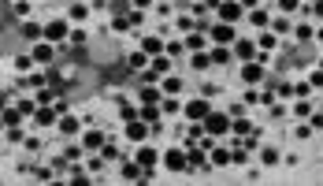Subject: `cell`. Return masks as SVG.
<instances>
[{"mask_svg":"<svg viewBox=\"0 0 323 186\" xmlns=\"http://www.w3.org/2000/svg\"><path fill=\"white\" fill-rule=\"evenodd\" d=\"M309 93H312L309 82H297V86H294V101H297V97H309Z\"/></svg>","mask_w":323,"mask_h":186,"instance_id":"cell-47","label":"cell"},{"mask_svg":"<svg viewBox=\"0 0 323 186\" xmlns=\"http://www.w3.org/2000/svg\"><path fill=\"white\" fill-rule=\"evenodd\" d=\"M34 182H52V168H34Z\"/></svg>","mask_w":323,"mask_h":186,"instance_id":"cell-40","label":"cell"},{"mask_svg":"<svg viewBox=\"0 0 323 186\" xmlns=\"http://www.w3.org/2000/svg\"><path fill=\"white\" fill-rule=\"evenodd\" d=\"M253 41H238V60H253Z\"/></svg>","mask_w":323,"mask_h":186,"instance_id":"cell-36","label":"cell"},{"mask_svg":"<svg viewBox=\"0 0 323 186\" xmlns=\"http://www.w3.org/2000/svg\"><path fill=\"white\" fill-rule=\"evenodd\" d=\"M319 89H323V86H319Z\"/></svg>","mask_w":323,"mask_h":186,"instance_id":"cell-59","label":"cell"},{"mask_svg":"<svg viewBox=\"0 0 323 186\" xmlns=\"http://www.w3.org/2000/svg\"><path fill=\"white\" fill-rule=\"evenodd\" d=\"M149 71H156L160 79H164V75H171V56H167V52H160V56H149Z\"/></svg>","mask_w":323,"mask_h":186,"instance_id":"cell-12","label":"cell"},{"mask_svg":"<svg viewBox=\"0 0 323 186\" xmlns=\"http://www.w3.org/2000/svg\"><path fill=\"white\" fill-rule=\"evenodd\" d=\"M108 8H112L115 15H130V11H134V4H130V0H108Z\"/></svg>","mask_w":323,"mask_h":186,"instance_id":"cell-29","label":"cell"},{"mask_svg":"<svg viewBox=\"0 0 323 186\" xmlns=\"http://www.w3.org/2000/svg\"><path fill=\"white\" fill-rule=\"evenodd\" d=\"M230 131H234L238 138H245V134H253V123L245 119V116H238V119H230Z\"/></svg>","mask_w":323,"mask_h":186,"instance_id":"cell-22","label":"cell"},{"mask_svg":"<svg viewBox=\"0 0 323 186\" xmlns=\"http://www.w3.org/2000/svg\"><path fill=\"white\" fill-rule=\"evenodd\" d=\"M190 64H193V71H205V67L212 64V60H208V52L201 49V52H193V56H190Z\"/></svg>","mask_w":323,"mask_h":186,"instance_id":"cell-30","label":"cell"},{"mask_svg":"<svg viewBox=\"0 0 323 186\" xmlns=\"http://www.w3.org/2000/svg\"><path fill=\"white\" fill-rule=\"evenodd\" d=\"M127 138H130V142H145V138H149V123L145 119H130L127 123Z\"/></svg>","mask_w":323,"mask_h":186,"instance_id":"cell-10","label":"cell"},{"mask_svg":"<svg viewBox=\"0 0 323 186\" xmlns=\"http://www.w3.org/2000/svg\"><path fill=\"white\" fill-rule=\"evenodd\" d=\"M82 153H86L82 145H67V149H64V160H67V164H74V160H82Z\"/></svg>","mask_w":323,"mask_h":186,"instance_id":"cell-32","label":"cell"},{"mask_svg":"<svg viewBox=\"0 0 323 186\" xmlns=\"http://www.w3.org/2000/svg\"><path fill=\"white\" fill-rule=\"evenodd\" d=\"M160 112H164V116H175V112H178V97H167V101H160Z\"/></svg>","mask_w":323,"mask_h":186,"instance_id":"cell-35","label":"cell"},{"mask_svg":"<svg viewBox=\"0 0 323 186\" xmlns=\"http://www.w3.org/2000/svg\"><path fill=\"white\" fill-rule=\"evenodd\" d=\"M67 38H71V45H86V41H89V34H86V30H71Z\"/></svg>","mask_w":323,"mask_h":186,"instance_id":"cell-42","label":"cell"},{"mask_svg":"<svg viewBox=\"0 0 323 186\" xmlns=\"http://www.w3.org/2000/svg\"><path fill=\"white\" fill-rule=\"evenodd\" d=\"M67 34H71L67 19H52V23H45V41H49V45H59V41H67Z\"/></svg>","mask_w":323,"mask_h":186,"instance_id":"cell-3","label":"cell"},{"mask_svg":"<svg viewBox=\"0 0 323 186\" xmlns=\"http://www.w3.org/2000/svg\"><path fill=\"white\" fill-rule=\"evenodd\" d=\"M127 67H130V71H145V67H149V56H145L142 49L130 52V56H127Z\"/></svg>","mask_w":323,"mask_h":186,"instance_id":"cell-20","label":"cell"},{"mask_svg":"<svg viewBox=\"0 0 323 186\" xmlns=\"http://www.w3.org/2000/svg\"><path fill=\"white\" fill-rule=\"evenodd\" d=\"M294 116H297V119H309V116H312V108L305 104V97H297V104H294Z\"/></svg>","mask_w":323,"mask_h":186,"instance_id":"cell-37","label":"cell"},{"mask_svg":"<svg viewBox=\"0 0 323 186\" xmlns=\"http://www.w3.org/2000/svg\"><path fill=\"white\" fill-rule=\"evenodd\" d=\"M4 104H8V93H4V89H0V108H4Z\"/></svg>","mask_w":323,"mask_h":186,"instance_id":"cell-56","label":"cell"},{"mask_svg":"<svg viewBox=\"0 0 323 186\" xmlns=\"http://www.w3.org/2000/svg\"><path fill=\"white\" fill-rule=\"evenodd\" d=\"M100 157H104V160H119V149L108 142V138H104V145H100Z\"/></svg>","mask_w":323,"mask_h":186,"instance_id":"cell-34","label":"cell"},{"mask_svg":"<svg viewBox=\"0 0 323 186\" xmlns=\"http://www.w3.org/2000/svg\"><path fill=\"white\" fill-rule=\"evenodd\" d=\"M112 30H115V34H127V30H130V19H127V15H115Z\"/></svg>","mask_w":323,"mask_h":186,"instance_id":"cell-38","label":"cell"},{"mask_svg":"<svg viewBox=\"0 0 323 186\" xmlns=\"http://www.w3.org/2000/svg\"><path fill=\"white\" fill-rule=\"evenodd\" d=\"M119 116L130 123V119H137V108H134V104H123V108H119Z\"/></svg>","mask_w":323,"mask_h":186,"instance_id":"cell-46","label":"cell"},{"mask_svg":"<svg viewBox=\"0 0 323 186\" xmlns=\"http://www.w3.org/2000/svg\"><path fill=\"white\" fill-rule=\"evenodd\" d=\"M19 34H23V38H26L30 45H37V41H45V26H41V23H34V19H26Z\"/></svg>","mask_w":323,"mask_h":186,"instance_id":"cell-8","label":"cell"},{"mask_svg":"<svg viewBox=\"0 0 323 186\" xmlns=\"http://www.w3.org/2000/svg\"><path fill=\"white\" fill-rule=\"evenodd\" d=\"M30 60H34V64H52V60H56V45L37 41V45H34V52H30Z\"/></svg>","mask_w":323,"mask_h":186,"instance_id":"cell-6","label":"cell"},{"mask_svg":"<svg viewBox=\"0 0 323 186\" xmlns=\"http://www.w3.org/2000/svg\"><path fill=\"white\" fill-rule=\"evenodd\" d=\"M137 119H145V123H156V119H160V108H156V104H142Z\"/></svg>","mask_w":323,"mask_h":186,"instance_id":"cell-27","label":"cell"},{"mask_svg":"<svg viewBox=\"0 0 323 186\" xmlns=\"http://www.w3.org/2000/svg\"><path fill=\"white\" fill-rule=\"evenodd\" d=\"M260 160H264V168H271V164H279L282 157H279V149H271V145H268V149H260Z\"/></svg>","mask_w":323,"mask_h":186,"instance_id":"cell-28","label":"cell"},{"mask_svg":"<svg viewBox=\"0 0 323 186\" xmlns=\"http://www.w3.org/2000/svg\"><path fill=\"white\" fill-rule=\"evenodd\" d=\"M34 101H37V104H56V101H59V89H49V86H41Z\"/></svg>","mask_w":323,"mask_h":186,"instance_id":"cell-24","label":"cell"},{"mask_svg":"<svg viewBox=\"0 0 323 186\" xmlns=\"http://www.w3.org/2000/svg\"><path fill=\"white\" fill-rule=\"evenodd\" d=\"M271 26H275V34H286V30H290V23H286V19H275Z\"/></svg>","mask_w":323,"mask_h":186,"instance_id":"cell-50","label":"cell"},{"mask_svg":"<svg viewBox=\"0 0 323 186\" xmlns=\"http://www.w3.org/2000/svg\"><path fill=\"white\" fill-rule=\"evenodd\" d=\"M249 23H253V26H268V11H264V8H253V11H249Z\"/></svg>","mask_w":323,"mask_h":186,"instance_id":"cell-31","label":"cell"},{"mask_svg":"<svg viewBox=\"0 0 323 186\" xmlns=\"http://www.w3.org/2000/svg\"><path fill=\"white\" fill-rule=\"evenodd\" d=\"M241 79L256 86L260 79H264V64H260V60H245V67H241Z\"/></svg>","mask_w":323,"mask_h":186,"instance_id":"cell-9","label":"cell"},{"mask_svg":"<svg viewBox=\"0 0 323 186\" xmlns=\"http://www.w3.org/2000/svg\"><path fill=\"white\" fill-rule=\"evenodd\" d=\"M100 145H104V134H100V131H86L82 149H86V153H93V149H100Z\"/></svg>","mask_w":323,"mask_h":186,"instance_id":"cell-17","label":"cell"},{"mask_svg":"<svg viewBox=\"0 0 323 186\" xmlns=\"http://www.w3.org/2000/svg\"><path fill=\"white\" fill-rule=\"evenodd\" d=\"M86 15H89V8H86V4H74V8H71V19H74V23H82Z\"/></svg>","mask_w":323,"mask_h":186,"instance_id":"cell-41","label":"cell"},{"mask_svg":"<svg viewBox=\"0 0 323 186\" xmlns=\"http://www.w3.org/2000/svg\"><path fill=\"white\" fill-rule=\"evenodd\" d=\"M215 11H219V23H230V26L245 15V8L238 4V0H219V8H215Z\"/></svg>","mask_w":323,"mask_h":186,"instance_id":"cell-4","label":"cell"},{"mask_svg":"<svg viewBox=\"0 0 323 186\" xmlns=\"http://www.w3.org/2000/svg\"><path fill=\"white\" fill-rule=\"evenodd\" d=\"M34 108H37V101H30V97H26V101H19V112H23L26 119H30V116H34Z\"/></svg>","mask_w":323,"mask_h":186,"instance_id":"cell-43","label":"cell"},{"mask_svg":"<svg viewBox=\"0 0 323 186\" xmlns=\"http://www.w3.org/2000/svg\"><path fill=\"white\" fill-rule=\"evenodd\" d=\"M208 60H212V64H219V67L230 64V45H215V49L208 52Z\"/></svg>","mask_w":323,"mask_h":186,"instance_id":"cell-19","label":"cell"},{"mask_svg":"<svg viewBox=\"0 0 323 186\" xmlns=\"http://www.w3.org/2000/svg\"><path fill=\"white\" fill-rule=\"evenodd\" d=\"M260 49L271 52V49H275V34H260Z\"/></svg>","mask_w":323,"mask_h":186,"instance_id":"cell-48","label":"cell"},{"mask_svg":"<svg viewBox=\"0 0 323 186\" xmlns=\"http://www.w3.org/2000/svg\"><path fill=\"white\" fill-rule=\"evenodd\" d=\"M142 172H145V168L137 164V160L134 164H123V179H130V182H142Z\"/></svg>","mask_w":323,"mask_h":186,"instance_id":"cell-25","label":"cell"},{"mask_svg":"<svg viewBox=\"0 0 323 186\" xmlns=\"http://www.w3.org/2000/svg\"><path fill=\"white\" fill-rule=\"evenodd\" d=\"M142 52H145V56H160V52H164V41H160V38H145V41H142Z\"/></svg>","mask_w":323,"mask_h":186,"instance_id":"cell-23","label":"cell"},{"mask_svg":"<svg viewBox=\"0 0 323 186\" xmlns=\"http://www.w3.org/2000/svg\"><path fill=\"white\" fill-rule=\"evenodd\" d=\"M0 131H4V119H0Z\"/></svg>","mask_w":323,"mask_h":186,"instance_id":"cell-58","label":"cell"},{"mask_svg":"<svg viewBox=\"0 0 323 186\" xmlns=\"http://www.w3.org/2000/svg\"><path fill=\"white\" fill-rule=\"evenodd\" d=\"M164 164H167V172H186V149H167Z\"/></svg>","mask_w":323,"mask_h":186,"instance_id":"cell-7","label":"cell"},{"mask_svg":"<svg viewBox=\"0 0 323 186\" xmlns=\"http://www.w3.org/2000/svg\"><path fill=\"white\" fill-rule=\"evenodd\" d=\"M30 119H34L37 127H52V123L59 119V112H56V104H37V108H34V116H30Z\"/></svg>","mask_w":323,"mask_h":186,"instance_id":"cell-5","label":"cell"},{"mask_svg":"<svg viewBox=\"0 0 323 186\" xmlns=\"http://www.w3.org/2000/svg\"><path fill=\"white\" fill-rule=\"evenodd\" d=\"M78 127H82V123H78V116H59V134H64V138H74V134H78Z\"/></svg>","mask_w":323,"mask_h":186,"instance_id":"cell-14","label":"cell"},{"mask_svg":"<svg viewBox=\"0 0 323 186\" xmlns=\"http://www.w3.org/2000/svg\"><path fill=\"white\" fill-rule=\"evenodd\" d=\"M164 52H167V56H182V52H186V41H167Z\"/></svg>","mask_w":323,"mask_h":186,"instance_id":"cell-33","label":"cell"},{"mask_svg":"<svg viewBox=\"0 0 323 186\" xmlns=\"http://www.w3.org/2000/svg\"><path fill=\"white\" fill-rule=\"evenodd\" d=\"M309 86H312V89H319V86H323V71H316V75H312V79H309Z\"/></svg>","mask_w":323,"mask_h":186,"instance_id":"cell-52","label":"cell"},{"mask_svg":"<svg viewBox=\"0 0 323 186\" xmlns=\"http://www.w3.org/2000/svg\"><path fill=\"white\" fill-rule=\"evenodd\" d=\"M201 127H205L208 138H219V134L230 131V116H227V112H208V116L201 119Z\"/></svg>","mask_w":323,"mask_h":186,"instance_id":"cell-1","label":"cell"},{"mask_svg":"<svg viewBox=\"0 0 323 186\" xmlns=\"http://www.w3.org/2000/svg\"><path fill=\"white\" fill-rule=\"evenodd\" d=\"M316 15H323V0H316Z\"/></svg>","mask_w":323,"mask_h":186,"instance_id":"cell-57","label":"cell"},{"mask_svg":"<svg viewBox=\"0 0 323 186\" xmlns=\"http://www.w3.org/2000/svg\"><path fill=\"white\" fill-rule=\"evenodd\" d=\"M15 15H19V19H30V4L26 0H15Z\"/></svg>","mask_w":323,"mask_h":186,"instance_id":"cell-44","label":"cell"},{"mask_svg":"<svg viewBox=\"0 0 323 186\" xmlns=\"http://www.w3.org/2000/svg\"><path fill=\"white\" fill-rule=\"evenodd\" d=\"M156 160H160V153H156V149H149V145H145V149H137V164H142L145 172H152V168H156Z\"/></svg>","mask_w":323,"mask_h":186,"instance_id":"cell-16","label":"cell"},{"mask_svg":"<svg viewBox=\"0 0 323 186\" xmlns=\"http://www.w3.org/2000/svg\"><path fill=\"white\" fill-rule=\"evenodd\" d=\"M309 119H312V127H316V131L323 127V112H316V116H309Z\"/></svg>","mask_w":323,"mask_h":186,"instance_id":"cell-53","label":"cell"},{"mask_svg":"<svg viewBox=\"0 0 323 186\" xmlns=\"http://www.w3.org/2000/svg\"><path fill=\"white\" fill-rule=\"evenodd\" d=\"M30 67H34V60H30V56H15V71H19V75H26Z\"/></svg>","mask_w":323,"mask_h":186,"instance_id":"cell-39","label":"cell"},{"mask_svg":"<svg viewBox=\"0 0 323 186\" xmlns=\"http://www.w3.org/2000/svg\"><path fill=\"white\" fill-rule=\"evenodd\" d=\"M182 112H186L190 119H197V123H201V119L208 116V97H197V101H190L186 108H182Z\"/></svg>","mask_w":323,"mask_h":186,"instance_id":"cell-11","label":"cell"},{"mask_svg":"<svg viewBox=\"0 0 323 186\" xmlns=\"http://www.w3.org/2000/svg\"><path fill=\"white\" fill-rule=\"evenodd\" d=\"M130 4H134V8H137V11H145V8H149V4H152V0H130Z\"/></svg>","mask_w":323,"mask_h":186,"instance_id":"cell-54","label":"cell"},{"mask_svg":"<svg viewBox=\"0 0 323 186\" xmlns=\"http://www.w3.org/2000/svg\"><path fill=\"white\" fill-rule=\"evenodd\" d=\"M142 97V104H160L164 101V89H156V82H145V89L137 93Z\"/></svg>","mask_w":323,"mask_h":186,"instance_id":"cell-15","label":"cell"},{"mask_svg":"<svg viewBox=\"0 0 323 186\" xmlns=\"http://www.w3.org/2000/svg\"><path fill=\"white\" fill-rule=\"evenodd\" d=\"M208 157H212V164H215V168H227V164H230V149L212 145V149H208Z\"/></svg>","mask_w":323,"mask_h":186,"instance_id":"cell-21","label":"cell"},{"mask_svg":"<svg viewBox=\"0 0 323 186\" xmlns=\"http://www.w3.org/2000/svg\"><path fill=\"white\" fill-rule=\"evenodd\" d=\"M205 38H208V34H201V30H190V38H186V49L201 52V49H205Z\"/></svg>","mask_w":323,"mask_h":186,"instance_id":"cell-26","label":"cell"},{"mask_svg":"<svg viewBox=\"0 0 323 186\" xmlns=\"http://www.w3.org/2000/svg\"><path fill=\"white\" fill-rule=\"evenodd\" d=\"M208 38L215 45H234L238 41V30L230 26V23H215V26H208Z\"/></svg>","mask_w":323,"mask_h":186,"instance_id":"cell-2","label":"cell"},{"mask_svg":"<svg viewBox=\"0 0 323 186\" xmlns=\"http://www.w3.org/2000/svg\"><path fill=\"white\" fill-rule=\"evenodd\" d=\"M160 89H164V93H171V97H178L182 79H178V75H164V79H160Z\"/></svg>","mask_w":323,"mask_h":186,"instance_id":"cell-18","label":"cell"},{"mask_svg":"<svg viewBox=\"0 0 323 186\" xmlns=\"http://www.w3.org/2000/svg\"><path fill=\"white\" fill-rule=\"evenodd\" d=\"M238 4H241V8H249V11H253V8L260 4V0H238Z\"/></svg>","mask_w":323,"mask_h":186,"instance_id":"cell-55","label":"cell"},{"mask_svg":"<svg viewBox=\"0 0 323 186\" xmlns=\"http://www.w3.org/2000/svg\"><path fill=\"white\" fill-rule=\"evenodd\" d=\"M294 34H297L301 41H309V38H312V26H297V30H294Z\"/></svg>","mask_w":323,"mask_h":186,"instance_id":"cell-49","label":"cell"},{"mask_svg":"<svg viewBox=\"0 0 323 186\" xmlns=\"http://www.w3.org/2000/svg\"><path fill=\"white\" fill-rule=\"evenodd\" d=\"M297 4H301V0H279V8H282V15H294V11H297Z\"/></svg>","mask_w":323,"mask_h":186,"instance_id":"cell-45","label":"cell"},{"mask_svg":"<svg viewBox=\"0 0 323 186\" xmlns=\"http://www.w3.org/2000/svg\"><path fill=\"white\" fill-rule=\"evenodd\" d=\"M8 138L11 142H23V127H8Z\"/></svg>","mask_w":323,"mask_h":186,"instance_id":"cell-51","label":"cell"},{"mask_svg":"<svg viewBox=\"0 0 323 186\" xmlns=\"http://www.w3.org/2000/svg\"><path fill=\"white\" fill-rule=\"evenodd\" d=\"M0 119H4V131H8V127H23L26 116L19 112V108H8V104H4V108H0Z\"/></svg>","mask_w":323,"mask_h":186,"instance_id":"cell-13","label":"cell"}]
</instances>
